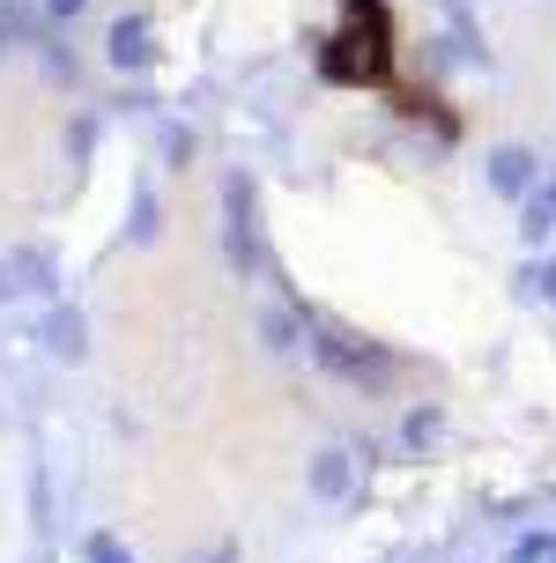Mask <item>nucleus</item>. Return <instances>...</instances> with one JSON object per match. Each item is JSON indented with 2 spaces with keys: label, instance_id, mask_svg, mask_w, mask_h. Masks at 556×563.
<instances>
[{
  "label": "nucleus",
  "instance_id": "14",
  "mask_svg": "<svg viewBox=\"0 0 556 563\" xmlns=\"http://www.w3.org/2000/svg\"><path fill=\"white\" fill-rule=\"evenodd\" d=\"M156 148H164V164H194V134H186V126H164V141H156Z\"/></svg>",
  "mask_w": 556,
  "mask_h": 563
},
{
  "label": "nucleus",
  "instance_id": "15",
  "mask_svg": "<svg viewBox=\"0 0 556 563\" xmlns=\"http://www.w3.org/2000/svg\"><path fill=\"white\" fill-rule=\"evenodd\" d=\"M512 563H556V534H527L512 549Z\"/></svg>",
  "mask_w": 556,
  "mask_h": 563
},
{
  "label": "nucleus",
  "instance_id": "18",
  "mask_svg": "<svg viewBox=\"0 0 556 563\" xmlns=\"http://www.w3.org/2000/svg\"><path fill=\"white\" fill-rule=\"evenodd\" d=\"M89 0H45V15H59V23H67V15H83Z\"/></svg>",
  "mask_w": 556,
  "mask_h": 563
},
{
  "label": "nucleus",
  "instance_id": "4",
  "mask_svg": "<svg viewBox=\"0 0 556 563\" xmlns=\"http://www.w3.org/2000/svg\"><path fill=\"white\" fill-rule=\"evenodd\" d=\"M534 178H542V156H534V148H520V141L490 148V194L527 200V194H534Z\"/></svg>",
  "mask_w": 556,
  "mask_h": 563
},
{
  "label": "nucleus",
  "instance_id": "3",
  "mask_svg": "<svg viewBox=\"0 0 556 563\" xmlns=\"http://www.w3.org/2000/svg\"><path fill=\"white\" fill-rule=\"evenodd\" d=\"M222 260H230L238 275H260V267H268V253H260V200H252L246 170L222 178Z\"/></svg>",
  "mask_w": 556,
  "mask_h": 563
},
{
  "label": "nucleus",
  "instance_id": "13",
  "mask_svg": "<svg viewBox=\"0 0 556 563\" xmlns=\"http://www.w3.org/2000/svg\"><path fill=\"white\" fill-rule=\"evenodd\" d=\"M520 282H527V297H542V305H556V253L542 260V267H527Z\"/></svg>",
  "mask_w": 556,
  "mask_h": 563
},
{
  "label": "nucleus",
  "instance_id": "12",
  "mask_svg": "<svg viewBox=\"0 0 556 563\" xmlns=\"http://www.w3.org/2000/svg\"><path fill=\"white\" fill-rule=\"evenodd\" d=\"M83 563H134V549H127L119 534H105V527H97V534H83Z\"/></svg>",
  "mask_w": 556,
  "mask_h": 563
},
{
  "label": "nucleus",
  "instance_id": "6",
  "mask_svg": "<svg viewBox=\"0 0 556 563\" xmlns=\"http://www.w3.org/2000/svg\"><path fill=\"white\" fill-rule=\"evenodd\" d=\"M37 341L53 349L59 364H83V356H89V327H83V311H75V305H53V311H45V327H37Z\"/></svg>",
  "mask_w": 556,
  "mask_h": 563
},
{
  "label": "nucleus",
  "instance_id": "9",
  "mask_svg": "<svg viewBox=\"0 0 556 563\" xmlns=\"http://www.w3.org/2000/svg\"><path fill=\"white\" fill-rule=\"evenodd\" d=\"M127 238H134V245H156V238H164V208L149 194V178H134V223H127Z\"/></svg>",
  "mask_w": 556,
  "mask_h": 563
},
{
  "label": "nucleus",
  "instance_id": "11",
  "mask_svg": "<svg viewBox=\"0 0 556 563\" xmlns=\"http://www.w3.org/2000/svg\"><path fill=\"white\" fill-rule=\"evenodd\" d=\"M260 341H268L275 356H290V349H297V311H268V319H260Z\"/></svg>",
  "mask_w": 556,
  "mask_h": 563
},
{
  "label": "nucleus",
  "instance_id": "19",
  "mask_svg": "<svg viewBox=\"0 0 556 563\" xmlns=\"http://www.w3.org/2000/svg\"><path fill=\"white\" fill-rule=\"evenodd\" d=\"M208 563H230V541H222V549H216V556H208Z\"/></svg>",
  "mask_w": 556,
  "mask_h": 563
},
{
  "label": "nucleus",
  "instance_id": "16",
  "mask_svg": "<svg viewBox=\"0 0 556 563\" xmlns=\"http://www.w3.org/2000/svg\"><path fill=\"white\" fill-rule=\"evenodd\" d=\"M401 438H408V445H430V438H438V408H416V416H408V430H401Z\"/></svg>",
  "mask_w": 556,
  "mask_h": 563
},
{
  "label": "nucleus",
  "instance_id": "10",
  "mask_svg": "<svg viewBox=\"0 0 556 563\" xmlns=\"http://www.w3.org/2000/svg\"><path fill=\"white\" fill-rule=\"evenodd\" d=\"M312 497H349V452H319L312 460Z\"/></svg>",
  "mask_w": 556,
  "mask_h": 563
},
{
  "label": "nucleus",
  "instance_id": "17",
  "mask_svg": "<svg viewBox=\"0 0 556 563\" xmlns=\"http://www.w3.org/2000/svg\"><path fill=\"white\" fill-rule=\"evenodd\" d=\"M15 297H30L23 275H15V260H0V305H15Z\"/></svg>",
  "mask_w": 556,
  "mask_h": 563
},
{
  "label": "nucleus",
  "instance_id": "21",
  "mask_svg": "<svg viewBox=\"0 0 556 563\" xmlns=\"http://www.w3.org/2000/svg\"><path fill=\"white\" fill-rule=\"evenodd\" d=\"M549 194H556V178H549Z\"/></svg>",
  "mask_w": 556,
  "mask_h": 563
},
{
  "label": "nucleus",
  "instance_id": "8",
  "mask_svg": "<svg viewBox=\"0 0 556 563\" xmlns=\"http://www.w3.org/2000/svg\"><path fill=\"white\" fill-rule=\"evenodd\" d=\"M8 260H15V275H23L30 297H53L59 289V260L45 253V245H23V253H8Z\"/></svg>",
  "mask_w": 556,
  "mask_h": 563
},
{
  "label": "nucleus",
  "instance_id": "2",
  "mask_svg": "<svg viewBox=\"0 0 556 563\" xmlns=\"http://www.w3.org/2000/svg\"><path fill=\"white\" fill-rule=\"evenodd\" d=\"M305 334H312V356H319V364H327L334 378L363 386V394H379L393 371H401V356H393V349L363 341L357 327H341V319H327V311H305Z\"/></svg>",
  "mask_w": 556,
  "mask_h": 563
},
{
  "label": "nucleus",
  "instance_id": "1",
  "mask_svg": "<svg viewBox=\"0 0 556 563\" xmlns=\"http://www.w3.org/2000/svg\"><path fill=\"white\" fill-rule=\"evenodd\" d=\"M319 75L349 82V89H379L393 75V30H386L379 0H341V23L319 45Z\"/></svg>",
  "mask_w": 556,
  "mask_h": 563
},
{
  "label": "nucleus",
  "instance_id": "20",
  "mask_svg": "<svg viewBox=\"0 0 556 563\" xmlns=\"http://www.w3.org/2000/svg\"><path fill=\"white\" fill-rule=\"evenodd\" d=\"M0 37H8V15H0Z\"/></svg>",
  "mask_w": 556,
  "mask_h": 563
},
{
  "label": "nucleus",
  "instance_id": "7",
  "mask_svg": "<svg viewBox=\"0 0 556 563\" xmlns=\"http://www.w3.org/2000/svg\"><path fill=\"white\" fill-rule=\"evenodd\" d=\"M549 230H556V194H549V178H542V186L520 200V245L542 253V245H549Z\"/></svg>",
  "mask_w": 556,
  "mask_h": 563
},
{
  "label": "nucleus",
  "instance_id": "5",
  "mask_svg": "<svg viewBox=\"0 0 556 563\" xmlns=\"http://www.w3.org/2000/svg\"><path fill=\"white\" fill-rule=\"evenodd\" d=\"M105 59L119 67V75H141V67L156 59V45H149V23H141V15H119V23L105 30Z\"/></svg>",
  "mask_w": 556,
  "mask_h": 563
}]
</instances>
